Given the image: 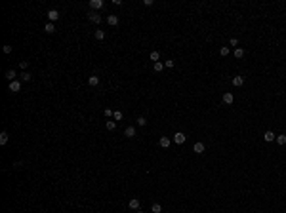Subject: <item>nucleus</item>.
Here are the masks:
<instances>
[{
  "instance_id": "9d476101",
  "label": "nucleus",
  "mask_w": 286,
  "mask_h": 213,
  "mask_svg": "<svg viewBox=\"0 0 286 213\" xmlns=\"http://www.w3.org/2000/svg\"><path fill=\"white\" fill-rule=\"evenodd\" d=\"M204 149H206V147H204V143H195V147H193V151L197 152V154H202Z\"/></svg>"
},
{
  "instance_id": "473e14b6",
  "label": "nucleus",
  "mask_w": 286,
  "mask_h": 213,
  "mask_svg": "<svg viewBox=\"0 0 286 213\" xmlns=\"http://www.w3.org/2000/svg\"><path fill=\"white\" fill-rule=\"evenodd\" d=\"M4 53H12V46H4Z\"/></svg>"
},
{
  "instance_id": "4468645a",
  "label": "nucleus",
  "mask_w": 286,
  "mask_h": 213,
  "mask_svg": "<svg viewBox=\"0 0 286 213\" xmlns=\"http://www.w3.org/2000/svg\"><path fill=\"white\" fill-rule=\"evenodd\" d=\"M159 145L162 147V149H168V147H170V139H168V137H160L159 139Z\"/></svg>"
},
{
  "instance_id": "412c9836",
  "label": "nucleus",
  "mask_w": 286,
  "mask_h": 213,
  "mask_svg": "<svg viewBox=\"0 0 286 213\" xmlns=\"http://www.w3.org/2000/svg\"><path fill=\"white\" fill-rule=\"evenodd\" d=\"M151 211H153V213H160V211H162V206H160V204H153Z\"/></svg>"
},
{
  "instance_id": "0eeeda50",
  "label": "nucleus",
  "mask_w": 286,
  "mask_h": 213,
  "mask_svg": "<svg viewBox=\"0 0 286 213\" xmlns=\"http://www.w3.org/2000/svg\"><path fill=\"white\" fill-rule=\"evenodd\" d=\"M275 139H277V135H275L273 131H265L263 133V141H265V143H271V141H275Z\"/></svg>"
},
{
  "instance_id": "72a5a7b5",
  "label": "nucleus",
  "mask_w": 286,
  "mask_h": 213,
  "mask_svg": "<svg viewBox=\"0 0 286 213\" xmlns=\"http://www.w3.org/2000/svg\"><path fill=\"white\" fill-rule=\"evenodd\" d=\"M135 213H145V211H141V209H137V211H135Z\"/></svg>"
},
{
  "instance_id": "c85d7f7f",
  "label": "nucleus",
  "mask_w": 286,
  "mask_h": 213,
  "mask_svg": "<svg viewBox=\"0 0 286 213\" xmlns=\"http://www.w3.org/2000/svg\"><path fill=\"white\" fill-rule=\"evenodd\" d=\"M27 65H29V61H21V63H19V69L27 72Z\"/></svg>"
},
{
  "instance_id": "2eb2a0df",
  "label": "nucleus",
  "mask_w": 286,
  "mask_h": 213,
  "mask_svg": "<svg viewBox=\"0 0 286 213\" xmlns=\"http://www.w3.org/2000/svg\"><path fill=\"white\" fill-rule=\"evenodd\" d=\"M149 59H151V61H155V63H159L160 53H159V51H151V53H149Z\"/></svg>"
},
{
  "instance_id": "2f4dec72",
  "label": "nucleus",
  "mask_w": 286,
  "mask_h": 213,
  "mask_svg": "<svg viewBox=\"0 0 286 213\" xmlns=\"http://www.w3.org/2000/svg\"><path fill=\"white\" fill-rule=\"evenodd\" d=\"M229 44H231V46H238V40H236V38H231V40H229Z\"/></svg>"
},
{
  "instance_id": "7c9ffc66",
  "label": "nucleus",
  "mask_w": 286,
  "mask_h": 213,
  "mask_svg": "<svg viewBox=\"0 0 286 213\" xmlns=\"http://www.w3.org/2000/svg\"><path fill=\"white\" fill-rule=\"evenodd\" d=\"M164 67H168V69H172V67H174V61H172V59H168V61H164Z\"/></svg>"
},
{
  "instance_id": "aec40b11",
  "label": "nucleus",
  "mask_w": 286,
  "mask_h": 213,
  "mask_svg": "<svg viewBox=\"0 0 286 213\" xmlns=\"http://www.w3.org/2000/svg\"><path fill=\"white\" fill-rule=\"evenodd\" d=\"M162 69H164V65H162V63H155V65H153V70H155V72H160V70H162Z\"/></svg>"
},
{
  "instance_id": "ddd939ff",
  "label": "nucleus",
  "mask_w": 286,
  "mask_h": 213,
  "mask_svg": "<svg viewBox=\"0 0 286 213\" xmlns=\"http://www.w3.org/2000/svg\"><path fill=\"white\" fill-rule=\"evenodd\" d=\"M242 84H244V78H242V76H235V78H233V86H235V88H240Z\"/></svg>"
},
{
  "instance_id": "20e7f679",
  "label": "nucleus",
  "mask_w": 286,
  "mask_h": 213,
  "mask_svg": "<svg viewBox=\"0 0 286 213\" xmlns=\"http://www.w3.org/2000/svg\"><path fill=\"white\" fill-rule=\"evenodd\" d=\"M139 206H141V202L137 200V198H132V200L128 202V207H130V209H133V211H137V209H139Z\"/></svg>"
},
{
  "instance_id": "423d86ee",
  "label": "nucleus",
  "mask_w": 286,
  "mask_h": 213,
  "mask_svg": "<svg viewBox=\"0 0 286 213\" xmlns=\"http://www.w3.org/2000/svg\"><path fill=\"white\" fill-rule=\"evenodd\" d=\"M135 133H137V131H135V128H133V126H128L126 130H124V135H126V137H130V139L135 137Z\"/></svg>"
},
{
  "instance_id": "cd10ccee",
  "label": "nucleus",
  "mask_w": 286,
  "mask_h": 213,
  "mask_svg": "<svg viewBox=\"0 0 286 213\" xmlns=\"http://www.w3.org/2000/svg\"><path fill=\"white\" fill-rule=\"evenodd\" d=\"M147 124V118H145V116H139V118H137V126H145Z\"/></svg>"
},
{
  "instance_id": "4be33fe9",
  "label": "nucleus",
  "mask_w": 286,
  "mask_h": 213,
  "mask_svg": "<svg viewBox=\"0 0 286 213\" xmlns=\"http://www.w3.org/2000/svg\"><path fill=\"white\" fill-rule=\"evenodd\" d=\"M235 57H236V59L244 57V50H242V48H236V50H235Z\"/></svg>"
},
{
  "instance_id": "9b49d317",
  "label": "nucleus",
  "mask_w": 286,
  "mask_h": 213,
  "mask_svg": "<svg viewBox=\"0 0 286 213\" xmlns=\"http://www.w3.org/2000/svg\"><path fill=\"white\" fill-rule=\"evenodd\" d=\"M107 23H109L111 27L118 25V15H109V17H107Z\"/></svg>"
},
{
  "instance_id": "a878e982",
  "label": "nucleus",
  "mask_w": 286,
  "mask_h": 213,
  "mask_svg": "<svg viewBox=\"0 0 286 213\" xmlns=\"http://www.w3.org/2000/svg\"><path fill=\"white\" fill-rule=\"evenodd\" d=\"M95 38H97V40H103V38H105V31H95Z\"/></svg>"
},
{
  "instance_id": "5701e85b",
  "label": "nucleus",
  "mask_w": 286,
  "mask_h": 213,
  "mask_svg": "<svg viewBox=\"0 0 286 213\" xmlns=\"http://www.w3.org/2000/svg\"><path fill=\"white\" fill-rule=\"evenodd\" d=\"M31 78H32V76L29 74V72H21V82H29Z\"/></svg>"
},
{
  "instance_id": "f8f14e48",
  "label": "nucleus",
  "mask_w": 286,
  "mask_h": 213,
  "mask_svg": "<svg viewBox=\"0 0 286 213\" xmlns=\"http://www.w3.org/2000/svg\"><path fill=\"white\" fill-rule=\"evenodd\" d=\"M97 84H99V78H97V76H88V86L95 88Z\"/></svg>"
},
{
  "instance_id": "a211bd4d",
  "label": "nucleus",
  "mask_w": 286,
  "mask_h": 213,
  "mask_svg": "<svg viewBox=\"0 0 286 213\" xmlns=\"http://www.w3.org/2000/svg\"><path fill=\"white\" fill-rule=\"evenodd\" d=\"M6 78H8L10 82H13V80H15V70H13V69L6 70Z\"/></svg>"
},
{
  "instance_id": "6e6552de",
  "label": "nucleus",
  "mask_w": 286,
  "mask_h": 213,
  "mask_svg": "<svg viewBox=\"0 0 286 213\" xmlns=\"http://www.w3.org/2000/svg\"><path fill=\"white\" fill-rule=\"evenodd\" d=\"M90 8H92V10H99V8H103V0H90Z\"/></svg>"
},
{
  "instance_id": "bb28decb",
  "label": "nucleus",
  "mask_w": 286,
  "mask_h": 213,
  "mask_svg": "<svg viewBox=\"0 0 286 213\" xmlns=\"http://www.w3.org/2000/svg\"><path fill=\"white\" fill-rule=\"evenodd\" d=\"M219 53H221L223 57H227V55H229V48H227V46H223L221 50H219Z\"/></svg>"
},
{
  "instance_id": "1a4fd4ad",
  "label": "nucleus",
  "mask_w": 286,
  "mask_h": 213,
  "mask_svg": "<svg viewBox=\"0 0 286 213\" xmlns=\"http://www.w3.org/2000/svg\"><path fill=\"white\" fill-rule=\"evenodd\" d=\"M233 101H235L233 93H229V91H225V93H223V103H225V105H231Z\"/></svg>"
},
{
  "instance_id": "f3484780",
  "label": "nucleus",
  "mask_w": 286,
  "mask_h": 213,
  "mask_svg": "<svg viewBox=\"0 0 286 213\" xmlns=\"http://www.w3.org/2000/svg\"><path fill=\"white\" fill-rule=\"evenodd\" d=\"M44 31L48 32V34H52V32H55V25H54V23H46Z\"/></svg>"
},
{
  "instance_id": "b1692460",
  "label": "nucleus",
  "mask_w": 286,
  "mask_h": 213,
  "mask_svg": "<svg viewBox=\"0 0 286 213\" xmlns=\"http://www.w3.org/2000/svg\"><path fill=\"white\" fill-rule=\"evenodd\" d=\"M277 143H279V145H286V135H277Z\"/></svg>"
},
{
  "instance_id": "f03ea898",
  "label": "nucleus",
  "mask_w": 286,
  "mask_h": 213,
  "mask_svg": "<svg viewBox=\"0 0 286 213\" xmlns=\"http://www.w3.org/2000/svg\"><path fill=\"white\" fill-rule=\"evenodd\" d=\"M8 88H10V91H12V93H17L19 89H21V82H19V80H13V82H10V86H8Z\"/></svg>"
},
{
  "instance_id": "39448f33",
  "label": "nucleus",
  "mask_w": 286,
  "mask_h": 213,
  "mask_svg": "<svg viewBox=\"0 0 286 213\" xmlns=\"http://www.w3.org/2000/svg\"><path fill=\"white\" fill-rule=\"evenodd\" d=\"M88 19L92 21V23H101V15H99V13H95V12H90L88 13Z\"/></svg>"
},
{
  "instance_id": "c756f323",
  "label": "nucleus",
  "mask_w": 286,
  "mask_h": 213,
  "mask_svg": "<svg viewBox=\"0 0 286 213\" xmlns=\"http://www.w3.org/2000/svg\"><path fill=\"white\" fill-rule=\"evenodd\" d=\"M103 114H105V116H107V118H111V116H113V110H111V108H105V110H103Z\"/></svg>"
},
{
  "instance_id": "6ab92c4d",
  "label": "nucleus",
  "mask_w": 286,
  "mask_h": 213,
  "mask_svg": "<svg viewBox=\"0 0 286 213\" xmlns=\"http://www.w3.org/2000/svg\"><path fill=\"white\" fill-rule=\"evenodd\" d=\"M113 118H114V122H120V120L124 118V114H122L120 110H114V114H113Z\"/></svg>"
},
{
  "instance_id": "7ed1b4c3",
  "label": "nucleus",
  "mask_w": 286,
  "mask_h": 213,
  "mask_svg": "<svg viewBox=\"0 0 286 213\" xmlns=\"http://www.w3.org/2000/svg\"><path fill=\"white\" fill-rule=\"evenodd\" d=\"M46 15H48V19H50V23H55L57 19H59V12H57V10H50Z\"/></svg>"
},
{
  "instance_id": "393cba45",
  "label": "nucleus",
  "mask_w": 286,
  "mask_h": 213,
  "mask_svg": "<svg viewBox=\"0 0 286 213\" xmlns=\"http://www.w3.org/2000/svg\"><path fill=\"white\" fill-rule=\"evenodd\" d=\"M114 128H116V122H113V120H109V122H107V130H109V131H113Z\"/></svg>"
},
{
  "instance_id": "f257e3e1",
  "label": "nucleus",
  "mask_w": 286,
  "mask_h": 213,
  "mask_svg": "<svg viewBox=\"0 0 286 213\" xmlns=\"http://www.w3.org/2000/svg\"><path fill=\"white\" fill-rule=\"evenodd\" d=\"M185 133H181V131H178V133H174V143L176 145H183L185 143Z\"/></svg>"
},
{
  "instance_id": "dca6fc26",
  "label": "nucleus",
  "mask_w": 286,
  "mask_h": 213,
  "mask_svg": "<svg viewBox=\"0 0 286 213\" xmlns=\"http://www.w3.org/2000/svg\"><path fill=\"white\" fill-rule=\"evenodd\" d=\"M8 139H10V135H8V131H2L0 133V145H6Z\"/></svg>"
}]
</instances>
